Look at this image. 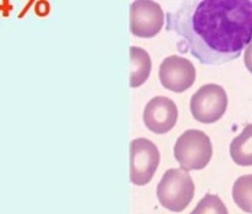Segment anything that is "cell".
Returning <instances> with one entry per match:
<instances>
[{
    "label": "cell",
    "mask_w": 252,
    "mask_h": 214,
    "mask_svg": "<svg viewBox=\"0 0 252 214\" xmlns=\"http://www.w3.org/2000/svg\"><path fill=\"white\" fill-rule=\"evenodd\" d=\"M166 31L183 38L202 64H223L252 39V0L182 1L166 15Z\"/></svg>",
    "instance_id": "cell-1"
},
{
    "label": "cell",
    "mask_w": 252,
    "mask_h": 214,
    "mask_svg": "<svg viewBox=\"0 0 252 214\" xmlns=\"http://www.w3.org/2000/svg\"><path fill=\"white\" fill-rule=\"evenodd\" d=\"M195 186L189 171L169 169L157 186V197L161 207L170 212H183L194 197Z\"/></svg>",
    "instance_id": "cell-2"
},
{
    "label": "cell",
    "mask_w": 252,
    "mask_h": 214,
    "mask_svg": "<svg viewBox=\"0 0 252 214\" xmlns=\"http://www.w3.org/2000/svg\"><path fill=\"white\" fill-rule=\"evenodd\" d=\"M213 155L211 139L201 130H187L178 137L174 145V157L187 171L202 170L209 164Z\"/></svg>",
    "instance_id": "cell-3"
},
{
    "label": "cell",
    "mask_w": 252,
    "mask_h": 214,
    "mask_svg": "<svg viewBox=\"0 0 252 214\" xmlns=\"http://www.w3.org/2000/svg\"><path fill=\"white\" fill-rule=\"evenodd\" d=\"M160 163L158 146L149 139L139 137L130 144V180L138 186L150 183Z\"/></svg>",
    "instance_id": "cell-4"
},
{
    "label": "cell",
    "mask_w": 252,
    "mask_h": 214,
    "mask_svg": "<svg viewBox=\"0 0 252 214\" xmlns=\"http://www.w3.org/2000/svg\"><path fill=\"white\" fill-rule=\"evenodd\" d=\"M228 97L222 86L208 83L202 86L190 98V112L201 123H213L223 116Z\"/></svg>",
    "instance_id": "cell-5"
},
{
    "label": "cell",
    "mask_w": 252,
    "mask_h": 214,
    "mask_svg": "<svg viewBox=\"0 0 252 214\" xmlns=\"http://www.w3.org/2000/svg\"><path fill=\"white\" fill-rule=\"evenodd\" d=\"M164 20L163 9L155 1L136 0L130 5V31L135 37H155L163 28Z\"/></svg>",
    "instance_id": "cell-6"
},
{
    "label": "cell",
    "mask_w": 252,
    "mask_h": 214,
    "mask_svg": "<svg viewBox=\"0 0 252 214\" xmlns=\"http://www.w3.org/2000/svg\"><path fill=\"white\" fill-rule=\"evenodd\" d=\"M195 67L187 58L170 56L161 62L159 80L164 89L175 93H182L190 89L195 81Z\"/></svg>",
    "instance_id": "cell-7"
},
{
    "label": "cell",
    "mask_w": 252,
    "mask_h": 214,
    "mask_svg": "<svg viewBox=\"0 0 252 214\" xmlns=\"http://www.w3.org/2000/svg\"><path fill=\"white\" fill-rule=\"evenodd\" d=\"M178 121V107L174 101L164 96L152 98L144 109V123L158 135L169 132Z\"/></svg>",
    "instance_id": "cell-8"
},
{
    "label": "cell",
    "mask_w": 252,
    "mask_h": 214,
    "mask_svg": "<svg viewBox=\"0 0 252 214\" xmlns=\"http://www.w3.org/2000/svg\"><path fill=\"white\" fill-rule=\"evenodd\" d=\"M152 73V58L145 49L130 47V86L140 87Z\"/></svg>",
    "instance_id": "cell-9"
},
{
    "label": "cell",
    "mask_w": 252,
    "mask_h": 214,
    "mask_svg": "<svg viewBox=\"0 0 252 214\" xmlns=\"http://www.w3.org/2000/svg\"><path fill=\"white\" fill-rule=\"evenodd\" d=\"M229 155L237 165L252 166V123H249L229 145Z\"/></svg>",
    "instance_id": "cell-10"
},
{
    "label": "cell",
    "mask_w": 252,
    "mask_h": 214,
    "mask_svg": "<svg viewBox=\"0 0 252 214\" xmlns=\"http://www.w3.org/2000/svg\"><path fill=\"white\" fill-rule=\"evenodd\" d=\"M232 198L236 206L252 214V174L242 175L233 184Z\"/></svg>",
    "instance_id": "cell-11"
},
{
    "label": "cell",
    "mask_w": 252,
    "mask_h": 214,
    "mask_svg": "<svg viewBox=\"0 0 252 214\" xmlns=\"http://www.w3.org/2000/svg\"><path fill=\"white\" fill-rule=\"evenodd\" d=\"M190 214H228V211L218 195L206 194Z\"/></svg>",
    "instance_id": "cell-12"
},
{
    "label": "cell",
    "mask_w": 252,
    "mask_h": 214,
    "mask_svg": "<svg viewBox=\"0 0 252 214\" xmlns=\"http://www.w3.org/2000/svg\"><path fill=\"white\" fill-rule=\"evenodd\" d=\"M245 66L249 69L250 73H252V39L250 40V43L247 44V47L245 48Z\"/></svg>",
    "instance_id": "cell-13"
}]
</instances>
